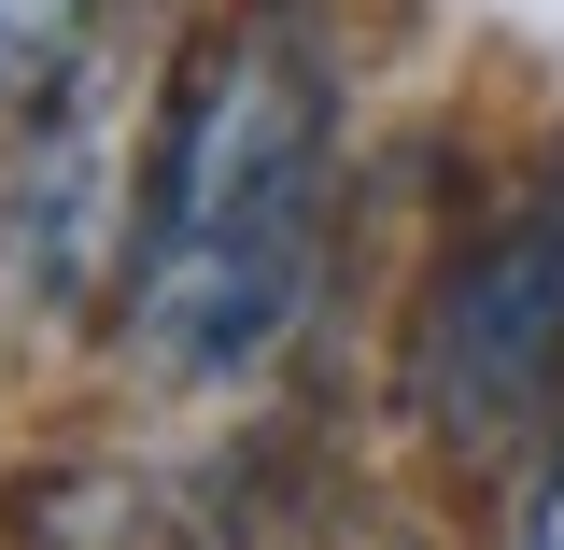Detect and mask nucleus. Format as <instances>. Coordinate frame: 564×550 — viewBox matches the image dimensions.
<instances>
[{
	"instance_id": "obj_1",
	"label": "nucleus",
	"mask_w": 564,
	"mask_h": 550,
	"mask_svg": "<svg viewBox=\"0 0 564 550\" xmlns=\"http://www.w3.org/2000/svg\"><path fill=\"white\" fill-rule=\"evenodd\" d=\"M339 240V71L296 0H240L226 29L184 43L155 141H141V212H128V353L155 381H254Z\"/></svg>"
},
{
	"instance_id": "obj_2",
	"label": "nucleus",
	"mask_w": 564,
	"mask_h": 550,
	"mask_svg": "<svg viewBox=\"0 0 564 550\" xmlns=\"http://www.w3.org/2000/svg\"><path fill=\"white\" fill-rule=\"evenodd\" d=\"M410 410L452 452H536L564 423V141L423 269L410 311Z\"/></svg>"
},
{
	"instance_id": "obj_3",
	"label": "nucleus",
	"mask_w": 564,
	"mask_h": 550,
	"mask_svg": "<svg viewBox=\"0 0 564 550\" xmlns=\"http://www.w3.org/2000/svg\"><path fill=\"white\" fill-rule=\"evenodd\" d=\"M99 0H0V99H43L70 57H85Z\"/></svg>"
},
{
	"instance_id": "obj_4",
	"label": "nucleus",
	"mask_w": 564,
	"mask_h": 550,
	"mask_svg": "<svg viewBox=\"0 0 564 550\" xmlns=\"http://www.w3.org/2000/svg\"><path fill=\"white\" fill-rule=\"evenodd\" d=\"M508 550H564V423L536 438V466H522V494H508Z\"/></svg>"
}]
</instances>
